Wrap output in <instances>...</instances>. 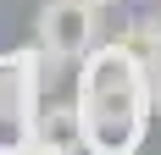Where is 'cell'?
Instances as JSON below:
<instances>
[{"mask_svg":"<svg viewBox=\"0 0 161 155\" xmlns=\"http://www.w3.org/2000/svg\"><path fill=\"white\" fill-rule=\"evenodd\" d=\"M150 67L122 50L117 39H100L78 56V150L83 155H139L150 139V116H156V89H150Z\"/></svg>","mask_w":161,"mask_h":155,"instance_id":"cell-1","label":"cell"},{"mask_svg":"<svg viewBox=\"0 0 161 155\" xmlns=\"http://www.w3.org/2000/svg\"><path fill=\"white\" fill-rule=\"evenodd\" d=\"M39 105H45V50L33 45V50L0 56V122H11L17 139H33Z\"/></svg>","mask_w":161,"mask_h":155,"instance_id":"cell-2","label":"cell"},{"mask_svg":"<svg viewBox=\"0 0 161 155\" xmlns=\"http://www.w3.org/2000/svg\"><path fill=\"white\" fill-rule=\"evenodd\" d=\"M45 61H78L89 45H100V6L89 0H45V11L33 17Z\"/></svg>","mask_w":161,"mask_h":155,"instance_id":"cell-3","label":"cell"},{"mask_svg":"<svg viewBox=\"0 0 161 155\" xmlns=\"http://www.w3.org/2000/svg\"><path fill=\"white\" fill-rule=\"evenodd\" d=\"M33 139L56 144V150H72L78 155V116H72V105H39V116H33Z\"/></svg>","mask_w":161,"mask_h":155,"instance_id":"cell-4","label":"cell"},{"mask_svg":"<svg viewBox=\"0 0 161 155\" xmlns=\"http://www.w3.org/2000/svg\"><path fill=\"white\" fill-rule=\"evenodd\" d=\"M117 45L133 50V56L156 72V67H161V17H133L128 28H122V39H117Z\"/></svg>","mask_w":161,"mask_h":155,"instance_id":"cell-5","label":"cell"},{"mask_svg":"<svg viewBox=\"0 0 161 155\" xmlns=\"http://www.w3.org/2000/svg\"><path fill=\"white\" fill-rule=\"evenodd\" d=\"M0 155H72V150H56L45 139H17V144H0Z\"/></svg>","mask_w":161,"mask_h":155,"instance_id":"cell-6","label":"cell"},{"mask_svg":"<svg viewBox=\"0 0 161 155\" xmlns=\"http://www.w3.org/2000/svg\"><path fill=\"white\" fill-rule=\"evenodd\" d=\"M156 72H161V67H156ZM156 116H161V83H156Z\"/></svg>","mask_w":161,"mask_h":155,"instance_id":"cell-7","label":"cell"},{"mask_svg":"<svg viewBox=\"0 0 161 155\" xmlns=\"http://www.w3.org/2000/svg\"><path fill=\"white\" fill-rule=\"evenodd\" d=\"M89 6H100V11H106V6H117V0H89Z\"/></svg>","mask_w":161,"mask_h":155,"instance_id":"cell-8","label":"cell"}]
</instances>
